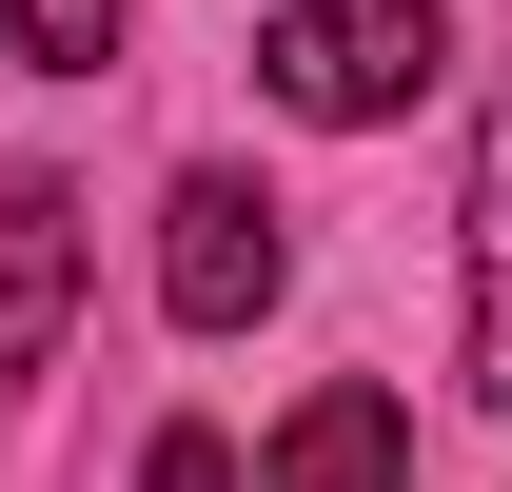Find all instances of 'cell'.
<instances>
[{"mask_svg": "<svg viewBox=\"0 0 512 492\" xmlns=\"http://www.w3.org/2000/svg\"><path fill=\"white\" fill-rule=\"evenodd\" d=\"M158 296H178V335H237L276 296V197L256 178H178L158 197Z\"/></svg>", "mask_w": 512, "mask_h": 492, "instance_id": "7a4b0ae2", "label": "cell"}, {"mask_svg": "<svg viewBox=\"0 0 512 492\" xmlns=\"http://www.w3.org/2000/svg\"><path fill=\"white\" fill-rule=\"evenodd\" d=\"M256 492H414V414H394L375 374H335V394H296V433H276Z\"/></svg>", "mask_w": 512, "mask_h": 492, "instance_id": "277c9868", "label": "cell"}, {"mask_svg": "<svg viewBox=\"0 0 512 492\" xmlns=\"http://www.w3.org/2000/svg\"><path fill=\"white\" fill-rule=\"evenodd\" d=\"M434 0H276V40H256V79L296 99V119H394V99H434Z\"/></svg>", "mask_w": 512, "mask_h": 492, "instance_id": "6da1fadb", "label": "cell"}, {"mask_svg": "<svg viewBox=\"0 0 512 492\" xmlns=\"http://www.w3.org/2000/svg\"><path fill=\"white\" fill-rule=\"evenodd\" d=\"M79 315V178H0V374H60Z\"/></svg>", "mask_w": 512, "mask_h": 492, "instance_id": "3957f363", "label": "cell"}, {"mask_svg": "<svg viewBox=\"0 0 512 492\" xmlns=\"http://www.w3.org/2000/svg\"><path fill=\"white\" fill-rule=\"evenodd\" d=\"M0 20H20V60H60V79L119 60V0H0Z\"/></svg>", "mask_w": 512, "mask_h": 492, "instance_id": "5b68a950", "label": "cell"}, {"mask_svg": "<svg viewBox=\"0 0 512 492\" xmlns=\"http://www.w3.org/2000/svg\"><path fill=\"white\" fill-rule=\"evenodd\" d=\"M138 492H237V453H217V433H158V453H138Z\"/></svg>", "mask_w": 512, "mask_h": 492, "instance_id": "8992f818", "label": "cell"}]
</instances>
